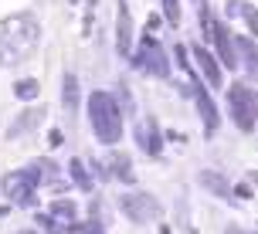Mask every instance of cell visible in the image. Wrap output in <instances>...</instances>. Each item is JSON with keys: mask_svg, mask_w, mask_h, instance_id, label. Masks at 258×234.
Returning <instances> with one entry per match:
<instances>
[{"mask_svg": "<svg viewBox=\"0 0 258 234\" xmlns=\"http://www.w3.org/2000/svg\"><path fill=\"white\" fill-rule=\"evenodd\" d=\"M41 38V27L34 14H14L0 21V65H21L24 58L34 54Z\"/></svg>", "mask_w": 258, "mask_h": 234, "instance_id": "obj_1", "label": "cell"}, {"mask_svg": "<svg viewBox=\"0 0 258 234\" xmlns=\"http://www.w3.org/2000/svg\"><path fill=\"white\" fill-rule=\"evenodd\" d=\"M89 122L99 143L112 146L122 139V112H119V102L109 92H92L89 95Z\"/></svg>", "mask_w": 258, "mask_h": 234, "instance_id": "obj_2", "label": "cell"}, {"mask_svg": "<svg viewBox=\"0 0 258 234\" xmlns=\"http://www.w3.org/2000/svg\"><path fill=\"white\" fill-rule=\"evenodd\" d=\"M228 112H231L238 129L251 132V126H255V119H258V95L248 89L245 82H234L231 89H228Z\"/></svg>", "mask_w": 258, "mask_h": 234, "instance_id": "obj_3", "label": "cell"}, {"mask_svg": "<svg viewBox=\"0 0 258 234\" xmlns=\"http://www.w3.org/2000/svg\"><path fill=\"white\" fill-rule=\"evenodd\" d=\"M136 65H140L143 71H150L153 78H167L170 75L167 51H163V44H156L153 38H143L140 51H136Z\"/></svg>", "mask_w": 258, "mask_h": 234, "instance_id": "obj_4", "label": "cell"}, {"mask_svg": "<svg viewBox=\"0 0 258 234\" xmlns=\"http://www.w3.org/2000/svg\"><path fill=\"white\" fill-rule=\"evenodd\" d=\"M119 207H122V214L129 221H136V224H146V221L160 217V204L150 194H122L119 197Z\"/></svg>", "mask_w": 258, "mask_h": 234, "instance_id": "obj_5", "label": "cell"}, {"mask_svg": "<svg viewBox=\"0 0 258 234\" xmlns=\"http://www.w3.org/2000/svg\"><path fill=\"white\" fill-rule=\"evenodd\" d=\"M34 187H38V170H17V173H11L7 180H4V190H7V197L11 200H17V204H27L31 197H34Z\"/></svg>", "mask_w": 258, "mask_h": 234, "instance_id": "obj_6", "label": "cell"}, {"mask_svg": "<svg viewBox=\"0 0 258 234\" xmlns=\"http://www.w3.org/2000/svg\"><path fill=\"white\" fill-rule=\"evenodd\" d=\"M194 95H197V112H201V119H204V132L214 136V132H218V109H214V99H211L197 82H194Z\"/></svg>", "mask_w": 258, "mask_h": 234, "instance_id": "obj_7", "label": "cell"}, {"mask_svg": "<svg viewBox=\"0 0 258 234\" xmlns=\"http://www.w3.org/2000/svg\"><path fill=\"white\" fill-rule=\"evenodd\" d=\"M116 51H119V54H133V21H129V7H126V4H119Z\"/></svg>", "mask_w": 258, "mask_h": 234, "instance_id": "obj_8", "label": "cell"}, {"mask_svg": "<svg viewBox=\"0 0 258 234\" xmlns=\"http://www.w3.org/2000/svg\"><path fill=\"white\" fill-rule=\"evenodd\" d=\"M211 38H214V44H218V51H221V61H224V65H231V68L238 65V54H234V48H231L234 41H231L228 27L221 24V21H218V24H211Z\"/></svg>", "mask_w": 258, "mask_h": 234, "instance_id": "obj_9", "label": "cell"}, {"mask_svg": "<svg viewBox=\"0 0 258 234\" xmlns=\"http://www.w3.org/2000/svg\"><path fill=\"white\" fill-rule=\"evenodd\" d=\"M140 146L150 156H160V149H163V143H160V129H156L153 119H143V126H140Z\"/></svg>", "mask_w": 258, "mask_h": 234, "instance_id": "obj_10", "label": "cell"}, {"mask_svg": "<svg viewBox=\"0 0 258 234\" xmlns=\"http://www.w3.org/2000/svg\"><path fill=\"white\" fill-rule=\"evenodd\" d=\"M194 58H197L201 71L207 75V82H211V85H221V65L214 61V54L207 51V48H201V44H197V48H194Z\"/></svg>", "mask_w": 258, "mask_h": 234, "instance_id": "obj_11", "label": "cell"}, {"mask_svg": "<svg viewBox=\"0 0 258 234\" xmlns=\"http://www.w3.org/2000/svg\"><path fill=\"white\" fill-rule=\"evenodd\" d=\"M234 44H238L234 54H241V58H245V68L258 78V48H255V41H251V38H238Z\"/></svg>", "mask_w": 258, "mask_h": 234, "instance_id": "obj_12", "label": "cell"}, {"mask_svg": "<svg viewBox=\"0 0 258 234\" xmlns=\"http://www.w3.org/2000/svg\"><path fill=\"white\" fill-rule=\"evenodd\" d=\"M41 119H44V109H31V112H24V116H21L17 122H14L7 136H11V139H14V136H24V132H31L34 126H38Z\"/></svg>", "mask_w": 258, "mask_h": 234, "instance_id": "obj_13", "label": "cell"}, {"mask_svg": "<svg viewBox=\"0 0 258 234\" xmlns=\"http://www.w3.org/2000/svg\"><path fill=\"white\" fill-rule=\"evenodd\" d=\"M201 183H204L211 194H218V197H228V194H231L228 180H224L221 173H211V170H204V173H201Z\"/></svg>", "mask_w": 258, "mask_h": 234, "instance_id": "obj_14", "label": "cell"}, {"mask_svg": "<svg viewBox=\"0 0 258 234\" xmlns=\"http://www.w3.org/2000/svg\"><path fill=\"white\" fill-rule=\"evenodd\" d=\"M78 105V82L75 75H64V109H75Z\"/></svg>", "mask_w": 258, "mask_h": 234, "instance_id": "obj_15", "label": "cell"}, {"mask_svg": "<svg viewBox=\"0 0 258 234\" xmlns=\"http://www.w3.org/2000/svg\"><path fill=\"white\" fill-rule=\"evenodd\" d=\"M231 7H238V11L245 14V21H248V27L258 34V11L251 7V4H245V0H231Z\"/></svg>", "mask_w": 258, "mask_h": 234, "instance_id": "obj_16", "label": "cell"}, {"mask_svg": "<svg viewBox=\"0 0 258 234\" xmlns=\"http://www.w3.org/2000/svg\"><path fill=\"white\" fill-rule=\"evenodd\" d=\"M14 95H17V99H34V95H38V82H34V78H27V82H17V85H14Z\"/></svg>", "mask_w": 258, "mask_h": 234, "instance_id": "obj_17", "label": "cell"}, {"mask_svg": "<svg viewBox=\"0 0 258 234\" xmlns=\"http://www.w3.org/2000/svg\"><path fill=\"white\" fill-rule=\"evenodd\" d=\"M72 177H75V183H78V187H82V190H89V187H92L89 173H85V167H82L78 160H72Z\"/></svg>", "mask_w": 258, "mask_h": 234, "instance_id": "obj_18", "label": "cell"}, {"mask_svg": "<svg viewBox=\"0 0 258 234\" xmlns=\"http://www.w3.org/2000/svg\"><path fill=\"white\" fill-rule=\"evenodd\" d=\"M160 4H163V14L170 24H180V0H160Z\"/></svg>", "mask_w": 258, "mask_h": 234, "instance_id": "obj_19", "label": "cell"}, {"mask_svg": "<svg viewBox=\"0 0 258 234\" xmlns=\"http://www.w3.org/2000/svg\"><path fill=\"white\" fill-rule=\"evenodd\" d=\"M51 210H54V217H61V221H72V217H75V204H72V200H58Z\"/></svg>", "mask_w": 258, "mask_h": 234, "instance_id": "obj_20", "label": "cell"}, {"mask_svg": "<svg viewBox=\"0 0 258 234\" xmlns=\"http://www.w3.org/2000/svg\"><path fill=\"white\" fill-rule=\"evenodd\" d=\"M85 231H89V234H102V231H99V227H95V224H89V227H85Z\"/></svg>", "mask_w": 258, "mask_h": 234, "instance_id": "obj_21", "label": "cell"}, {"mask_svg": "<svg viewBox=\"0 0 258 234\" xmlns=\"http://www.w3.org/2000/svg\"><path fill=\"white\" fill-rule=\"evenodd\" d=\"M228 234H245V231H241V227H228Z\"/></svg>", "mask_w": 258, "mask_h": 234, "instance_id": "obj_22", "label": "cell"}, {"mask_svg": "<svg viewBox=\"0 0 258 234\" xmlns=\"http://www.w3.org/2000/svg\"><path fill=\"white\" fill-rule=\"evenodd\" d=\"M248 180H251V183H258V170H255V173H251V177H248Z\"/></svg>", "mask_w": 258, "mask_h": 234, "instance_id": "obj_23", "label": "cell"}]
</instances>
